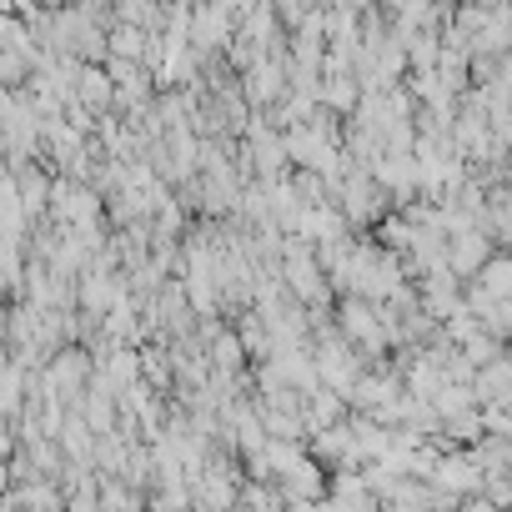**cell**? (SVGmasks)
Listing matches in <instances>:
<instances>
[{"label":"cell","instance_id":"1","mask_svg":"<svg viewBox=\"0 0 512 512\" xmlns=\"http://www.w3.org/2000/svg\"><path fill=\"white\" fill-rule=\"evenodd\" d=\"M487 277H492V287H497V292H507V297H512V262H507V267H492Z\"/></svg>","mask_w":512,"mask_h":512}]
</instances>
